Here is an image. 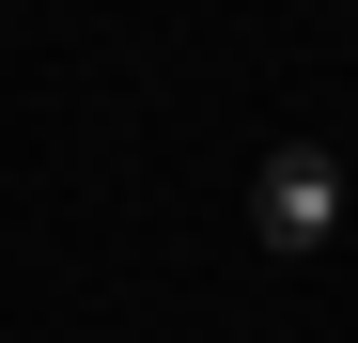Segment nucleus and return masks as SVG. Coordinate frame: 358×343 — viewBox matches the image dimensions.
<instances>
[{
    "label": "nucleus",
    "mask_w": 358,
    "mask_h": 343,
    "mask_svg": "<svg viewBox=\"0 0 358 343\" xmlns=\"http://www.w3.org/2000/svg\"><path fill=\"white\" fill-rule=\"evenodd\" d=\"M250 218H265V250H327V234H343V156H327V141H280V156L250 172Z\"/></svg>",
    "instance_id": "obj_1"
}]
</instances>
